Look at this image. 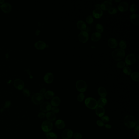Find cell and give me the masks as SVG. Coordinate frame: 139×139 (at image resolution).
Returning <instances> with one entry per match:
<instances>
[{"mask_svg": "<svg viewBox=\"0 0 139 139\" xmlns=\"http://www.w3.org/2000/svg\"><path fill=\"white\" fill-rule=\"evenodd\" d=\"M136 122L135 118L131 115H127L124 119L125 125L129 129H133L136 126Z\"/></svg>", "mask_w": 139, "mask_h": 139, "instance_id": "obj_1", "label": "cell"}, {"mask_svg": "<svg viewBox=\"0 0 139 139\" xmlns=\"http://www.w3.org/2000/svg\"><path fill=\"white\" fill-rule=\"evenodd\" d=\"M111 55L114 60L116 61H120L125 57V51L122 49H116L112 52Z\"/></svg>", "mask_w": 139, "mask_h": 139, "instance_id": "obj_2", "label": "cell"}, {"mask_svg": "<svg viewBox=\"0 0 139 139\" xmlns=\"http://www.w3.org/2000/svg\"><path fill=\"white\" fill-rule=\"evenodd\" d=\"M85 105L89 109L93 110L98 106V102L96 99L93 98H88L85 100Z\"/></svg>", "mask_w": 139, "mask_h": 139, "instance_id": "obj_3", "label": "cell"}, {"mask_svg": "<svg viewBox=\"0 0 139 139\" xmlns=\"http://www.w3.org/2000/svg\"><path fill=\"white\" fill-rule=\"evenodd\" d=\"M44 100V96L40 93H35L32 96V102L35 105L41 104L43 103Z\"/></svg>", "mask_w": 139, "mask_h": 139, "instance_id": "obj_4", "label": "cell"}, {"mask_svg": "<svg viewBox=\"0 0 139 139\" xmlns=\"http://www.w3.org/2000/svg\"><path fill=\"white\" fill-rule=\"evenodd\" d=\"M76 86L77 90L81 93L85 91L87 89V84L83 80H79L77 81Z\"/></svg>", "mask_w": 139, "mask_h": 139, "instance_id": "obj_5", "label": "cell"}, {"mask_svg": "<svg viewBox=\"0 0 139 139\" xmlns=\"http://www.w3.org/2000/svg\"><path fill=\"white\" fill-rule=\"evenodd\" d=\"M41 128L44 132L47 133L52 130L53 128V124L50 121H44L42 124Z\"/></svg>", "mask_w": 139, "mask_h": 139, "instance_id": "obj_6", "label": "cell"}, {"mask_svg": "<svg viewBox=\"0 0 139 139\" xmlns=\"http://www.w3.org/2000/svg\"><path fill=\"white\" fill-rule=\"evenodd\" d=\"M136 61V57L134 54H130L128 55L125 58V63L126 65H133V64Z\"/></svg>", "mask_w": 139, "mask_h": 139, "instance_id": "obj_7", "label": "cell"}, {"mask_svg": "<svg viewBox=\"0 0 139 139\" xmlns=\"http://www.w3.org/2000/svg\"><path fill=\"white\" fill-rule=\"evenodd\" d=\"M78 37L80 42L83 43H86L89 40V34L87 32L82 31L79 34Z\"/></svg>", "mask_w": 139, "mask_h": 139, "instance_id": "obj_8", "label": "cell"}, {"mask_svg": "<svg viewBox=\"0 0 139 139\" xmlns=\"http://www.w3.org/2000/svg\"><path fill=\"white\" fill-rule=\"evenodd\" d=\"M73 131L70 129L63 130L61 134V137L63 139H70L73 136Z\"/></svg>", "mask_w": 139, "mask_h": 139, "instance_id": "obj_9", "label": "cell"}, {"mask_svg": "<svg viewBox=\"0 0 139 139\" xmlns=\"http://www.w3.org/2000/svg\"><path fill=\"white\" fill-rule=\"evenodd\" d=\"M52 105L49 102H46L41 104L40 106V110L43 112H48L51 110Z\"/></svg>", "mask_w": 139, "mask_h": 139, "instance_id": "obj_10", "label": "cell"}, {"mask_svg": "<svg viewBox=\"0 0 139 139\" xmlns=\"http://www.w3.org/2000/svg\"><path fill=\"white\" fill-rule=\"evenodd\" d=\"M14 85L16 89L18 90H22L24 87V83L23 80L19 79H16L14 80Z\"/></svg>", "mask_w": 139, "mask_h": 139, "instance_id": "obj_11", "label": "cell"}, {"mask_svg": "<svg viewBox=\"0 0 139 139\" xmlns=\"http://www.w3.org/2000/svg\"><path fill=\"white\" fill-rule=\"evenodd\" d=\"M111 1H112L107 0L104 2L103 3L101 4V9L104 11L109 10L112 7Z\"/></svg>", "mask_w": 139, "mask_h": 139, "instance_id": "obj_12", "label": "cell"}, {"mask_svg": "<svg viewBox=\"0 0 139 139\" xmlns=\"http://www.w3.org/2000/svg\"><path fill=\"white\" fill-rule=\"evenodd\" d=\"M44 82L47 84H50L53 82L54 79V76L53 73L50 72L48 73L45 75L44 77Z\"/></svg>", "mask_w": 139, "mask_h": 139, "instance_id": "obj_13", "label": "cell"}, {"mask_svg": "<svg viewBox=\"0 0 139 139\" xmlns=\"http://www.w3.org/2000/svg\"><path fill=\"white\" fill-rule=\"evenodd\" d=\"M1 8L5 13H9L12 10V5L8 3H5L1 5Z\"/></svg>", "mask_w": 139, "mask_h": 139, "instance_id": "obj_14", "label": "cell"}, {"mask_svg": "<svg viewBox=\"0 0 139 139\" xmlns=\"http://www.w3.org/2000/svg\"><path fill=\"white\" fill-rule=\"evenodd\" d=\"M129 8V4L127 3L123 2L121 3L118 6V10L120 12H125Z\"/></svg>", "mask_w": 139, "mask_h": 139, "instance_id": "obj_15", "label": "cell"}, {"mask_svg": "<svg viewBox=\"0 0 139 139\" xmlns=\"http://www.w3.org/2000/svg\"><path fill=\"white\" fill-rule=\"evenodd\" d=\"M131 22L133 24L138 25L139 24V16L137 14H132L130 16Z\"/></svg>", "mask_w": 139, "mask_h": 139, "instance_id": "obj_16", "label": "cell"}, {"mask_svg": "<svg viewBox=\"0 0 139 139\" xmlns=\"http://www.w3.org/2000/svg\"><path fill=\"white\" fill-rule=\"evenodd\" d=\"M103 14V11L101 9H95L93 12V16L95 19H100L102 17Z\"/></svg>", "mask_w": 139, "mask_h": 139, "instance_id": "obj_17", "label": "cell"}, {"mask_svg": "<svg viewBox=\"0 0 139 139\" xmlns=\"http://www.w3.org/2000/svg\"><path fill=\"white\" fill-rule=\"evenodd\" d=\"M96 113L97 116L100 118H102L105 113V110L103 107L98 106L96 109Z\"/></svg>", "mask_w": 139, "mask_h": 139, "instance_id": "obj_18", "label": "cell"}, {"mask_svg": "<svg viewBox=\"0 0 139 139\" xmlns=\"http://www.w3.org/2000/svg\"><path fill=\"white\" fill-rule=\"evenodd\" d=\"M108 44L110 48L114 49L118 46V41L114 38H110L108 41Z\"/></svg>", "mask_w": 139, "mask_h": 139, "instance_id": "obj_19", "label": "cell"}, {"mask_svg": "<svg viewBox=\"0 0 139 139\" xmlns=\"http://www.w3.org/2000/svg\"><path fill=\"white\" fill-rule=\"evenodd\" d=\"M61 102V100L60 98L56 96L53 97L52 99L51 102V105L53 107H57L59 106V105H60Z\"/></svg>", "mask_w": 139, "mask_h": 139, "instance_id": "obj_20", "label": "cell"}, {"mask_svg": "<svg viewBox=\"0 0 139 139\" xmlns=\"http://www.w3.org/2000/svg\"><path fill=\"white\" fill-rule=\"evenodd\" d=\"M35 47L38 49L42 50L46 47V43L43 41H38L35 43Z\"/></svg>", "mask_w": 139, "mask_h": 139, "instance_id": "obj_21", "label": "cell"}, {"mask_svg": "<svg viewBox=\"0 0 139 139\" xmlns=\"http://www.w3.org/2000/svg\"><path fill=\"white\" fill-rule=\"evenodd\" d=\"M77 27L79 30L85 31L86 29V25L85 22L82 20H79L77 23Z\"/></svg>", "mask_w": 139, "mask_h": 139, "instance_id": "obj_22", "label": "cell"}, {"mask_svg": "<svg viewBox=\"0 0 139 139\" xmlns=\"http://www.w3.org/2000/svg\"><path fill=\"white\" fill-rule=\"evenodd\" d=\"M98 93L101 98H105L107 95L106 90L103 87H100L98 89Z\"/></svg>", "mask_w": 139, "mask_h": 139, "instance_id": "obj_23", "label": "cell"}, {"mask_svg": "<svg viewBox=\"0 0 139 139\" xmlns=\"http://www.w3.org/2000/svg\"><path fill=\"white\" fill-rule=\"evenodd\" d=\"M102 38V34L101 33L97 32L93 33L91 36L92 41L93 42H97L99 41Z\"/></svg>", "mask_w": 139, "mask_h": 139, "instance_id": "obj_24", "label": "cell"}, {"mask_svg": "<svg viewBox=\"0 0 139 139\" xmlns=\"http://www.w3.org/2000/svg\"><path fill=\"white\" fill-rule=\"evenodd\" d=\"M55 126L58 129H63L65 127V122L62 120H58L55 122Z\"/></svg>", "mask_w": 139, "mask_h": 139, "instance_id": "obj_25", "label": "cell"}, {"mask_svg": "<svg viewBox=\"0 0 139 139\" xmlns=\"http://www.w3.org/2000/svg\"><path fill=\"white\" fill-rule=\"evenodd\" d=\"M46 117L47 119L49 121H53L56 119V116L54 113L52 112H49L46 113Z\"/></svg>", "mask_w": 139, "mask_h": 139, "instance_id": "obj_26", "label": "cell"}, {"mask_svg": "<svg viewBox=\"0 0 139 139\" xmlns=\"http://www.w3.org/2000/svg\"><path fill=\"white\" fill-rule=\"evenodd\" d=\"M55 93L51 91H48L44 94V97L47 99H51L53 98L54 96Z\"/></svg>", "mask_w": 139, "mask_h": 139, "instance_id": "obj_27", "label": "cell"}, {"mask_svg": "<svg viewBox=\"0 0 139 139\" xmlns=\"http://www.w3.org/2000/svg\"><path fill=\"white\" fill-rule=\"evenodd\" d=\"M97 102H98V105H99V106H101L103 107V106H105L106 105V104L107 103V99L105 98H101L98 99Z\"/></svg>", "mask_w": 139, "mask_h": 139, "instance_id": "obj_28", "label": "cell"}, {"mask_svg": "<svg viewBox=\"0 0 139 139\" xmlns=\"http://www.w3.org/2000/svg\"><path fill=\"white\" fill-rule=\"evenodd\" d=\"M46 137L48 139H57V136L53 132H48L46 133Z\"/></svg>", "mask_w": 139, "mask_h": 139, "instance_id": "obj_29", "label": "cell"}, {"mask_svg": "<svg viewBox=\"0 0 139 139\" xmlns=\"http://www.w3.org/2000/svg\"><path fill=\"white\" fill-rule=\"evenodd\" d=\"M131 78L133 80H134V81L135 82H138L139 81V73L138 72H134L131 74Z\"/></svg>", "mask_w": 139, "mask_h": 139, "instance_id": "obj_30", "label": "cell"}, {"mask_svg": "<svg viewBox=\"0 0 139 139\" xmlns=\"http://www.w3.org/2000/svg\"><path fill=\"white\" fill-rule=\"evenodd\" d=\"M96 29L97 31V32L98 33H102L104 31V27L103 25L101 24L98 23L96 24Z\"/></svg>", "mask_w": 139, "mask_h": 139, "instance_id": "obj_31", "label": "cell"}, {"mask_svg": "<svg viewBox=\"0 0 139 139\" xmlns=\"http://www.w3.org/2000/svg\"><path fill=\"white\" fill-rule=\"evenodd\" d=\"M137 6L136 4H133L130 5V10L131 13H132V14H134L135 13H136V12L137 11Z\"/></svg>", "mask_w": 139, "mask_h": 139, "instance_id": "obj_32", "label": "cell"}, {"mask_svg": "<svg viewBox=\"0 0 139 139\" xmlns=\"http://www.w3.org/2000/svg\"><path fill=\"white\" fill-rule=\"evenodd\" d=\"M119 45L121 49L124 50L127 47L126 42L125 40H121L119 43Z\"/></svg>", "mask_w": 139, "mask_h": 139, "instance_id": "obj_33", "label": "cell"}, {"mask_svg": "<svg viewBox=\"0 0 139 139\" xmlns=\"http://www.w3.org/2000/svg\"><path fill=\"white\" fill-rule=\"evenodd\" d=\"M123 72L124 73L127 75H130L131 74V72H132L130 68L128 67H126L123 68Z\"/></svg>", "mask_w": 139, "mask_h": 139, "instance_id": "obj_34", "label": "cell"}, {"mask_svg": "<svg viewBox=\"0 0 139 139\" xmlns=\"http://www.w3.org/2000/svg\"><path fill=\"white\" fill-rule=\"evenodd\" d=\"M126 65V63L123 61H120L117 64V68L118 69H122L125 67Z\"/></svg>", "mask_w": 139, "mask_h": 139, "instance_id": "obj_35", "label": "cell"}, {"mask_svg": "<svg viewBox=\"0 0 139 139\" xmlns=\"http://www.w3.org/2000/svg\"><path fill=\"white\" fill-rule=\"evenodd\" d=\"M85 96L83 93H80L77 96V100L79 102H83L85 99Z\"/></svg>", "mask_w": 139, "mask_h": 139, "instance_id": "obj_36", "label": "cell"}, {"mask_svg": "<svg viewBox=\"0 0 139 139\" xmlns=\"http://www.w3.org/2000/svg\"><path fill=\"white\" fill-rule=\"evenodd\" d=\"M108 11L109 13L110 14H115L117 13V12H118L117 9L115 8L112 7L110 8Z\"/></svg>", "mask_w": 139, "mask_h": 139, "instance_id": "obj_37", "label": "cell"}, {"mask_svg": "<svg viewBox=\"0 0 139 139\" xmlns=\"http://www.w3.org/2000/svg\"><path fill=\"white\" fill-rule=\"evenodd\" d=\"M86 22L89 24H91L94 21L93 18L91 16H89L86 18Z\"/></svg>", "mask_w": 139, "mask_h": 139, "instance_id": "obj_38", "label": "cell"}, {"mask_svg": "<svg viewBox=\"0 0 139 139\" xmlns=\"http://www.w3.org/2000/svg\"><path fill=\"white\" fill-rule=\"evenodd\" d=\"M73 138L75 139H81L82 138V135L79 133H75L73 135Z\"/></svg>", "mask_w": 139, "mask_h": 139, "instance_id": "obj_39", "label": "cell"}, {"mask_svg": "<svg viewBox=\"0 0 139 139\" xmlns=\"http://www.w3.org/2000/svg\"><path fill=\"white\" fill-rule=\"evenodd\" d=\"M23 95L27 97H29L30 96V91L27 89H24L23 91Z\"/></svg>", "mask_w": 139, "mask_h": 139, "instance_id": "obj_40", "label": "cell"}, {"mask_svg": "<svg viewBox=\"0 0 139 139\" xmlns=\"http://www.w3.org/2000/svg\"><path fill=\"white\" fill-rule=\"evenodd\" d=\"M109 119L110 118H109V117H108L107 115H104L101 118L102 122H105V123H106V122H109Z\"/></svg>", "mask_w": 139, "mask_h": 139, "instance_id": "obj_41", "label": "cell"}, {"mask_svg": "<svg viewBox=\"0 0 139 139\" xmlns=\"http://www.w3.org/2000/svg\"><path fill=\"white\" fill-rule=\"evenodd\" d=\"M51 110H52V112L53 113H54V114L58 113L59 111H60V109H59V108H58L57 107H52Z\"/></svg>", "mask_w": 139, "mask_h": 139, "instance_id": "obj_42", "label": "cell"}, {"mask_svg": "<svg viewBox=\"0 0 139 139\" xmlns=\"http://www.w3.org/2000/svg\"><path fill=\"white\" fill-rule=\"evenodd\" d=\"M46 117V114L44 112H40L38 114V117L40 119H43Z\"/></svg>", "mask_w": 139, "mask_h": 139, "instance_id": "obj_43", "label": "cell"}, {"mask_svg": "<svg viewBox=\"0 0 139 139\" xmlns=\"http://www.w3.org/2000/svg\"><path fill=\"white\" fill-rule=\"evenodd\" d=\"M97 124L98 125V126L99 127H102V126H105V124L103 123V122H102V121L98 120L97 121Z\"/></svg>", "mask_w": 139, "mask_h": 139, "instance_id": "obj_44", "label": "cell"}, {"mask_svg": "<svg viewBox=\"0 0 139 139\" xmlns=\"http://www.w3.org/2000/svg\"><path fill=\"white\" fill-rule=\"evenodd\" d=\"M135 127V134L137 136H139V125H136Z\"/></svg>", "mask_w": 139, "mask_h": 139, "instance_id": "obj_45", "label": "cell"}, {"mask_svg": "<svg viewBox=\"0 0 139 139\" xmlns=\"http://www.w3.org/2000/svg\"><path fill=\"white\" fill-rule=\"evenodd\" d=\"M11 102L9 101H7L5 102V104L4 107V108H9L10 106H11Z\"/></svg>", "mask_w": 139, "mask_h": 139, "instance_id": "obj_46", "label": "cell"}, {"mask_svg": "<svg viewBox=\"0 0 139 139\" xmlns=\"http://www.w3.org/2000/svg\"><path fill=\"white\" fill-rule=\"evenodd\" d=\"M45 91H46L45 88H42L40 91V93L42 95H43V94H44V93H45Z\"/></svg>", "mask_w": 139, "mask_h": 139, "instance_id": "obj_47", "label": "cell"}, {"mask_svg": "<svg viewBox=\"0 0 139 139\" xmlns=\"http://www.w3.org/2000/svg\"><path fill=\"white\" fill-rule=\"evenodd\" d=\"M96 9H101V4H97L95 5Z\"/></svg>", "mask_w": 139, "mask_h": 139, "instance_id": "obj_48", "label": "cell"}, {"mask_svg": "<svg viewBox=\"0 0 139 139\" xmlns=\"http://www.w3.org/2000/svg\"><path fill=\"white\" fill-rule=\"evenodd\" d=\"M105 127L108 129H110V128H111V126L109 124H106V125H105Z\"/></svg>", "mask_w": 139, "mask_h": 139, "instance_id": "obj_49", "label": "cell"}, {"mask_svg": "<svg viewBox=\"0 0 139 139\" xmlns=\"http://www.w3.org/2000/svg\"><path fill=\"white\" fill-rule=\"evenodd\" d=\"M4 0H0V3H3L4 2Z\"/></svg>", "mask_w": 139, "mask_h": 139, "instance_id": "obj_50", "label": "cell"}, {"mask_svg": "<svg viewBox=\"0 0 139 139\" xmlns=\"http://www.w3.org/2000/svg\"><path fill=\"white\" fill-rule=\"evenodd\" d=\"M115 1L117 2H118L120 1V0H118V1H116V0H115Z\"/></svg>", "mask_w": 139, "mask_h": 139, "instance_id": "obj_51", "label": "cell"}, {"mask_svg": "<svg viewBox=\"0 0 139 139\" xmlns=\"http://www.w3.org/2000/svg\"><path fill=\"white\" fill-rule=\"evenodd\" d=\"M0 7H1V5H0Z\"/></svg>", "mask_w": 139, "mask_h": 139, "instance_id": "obj_52", "label": "cell"}]
</instances>
